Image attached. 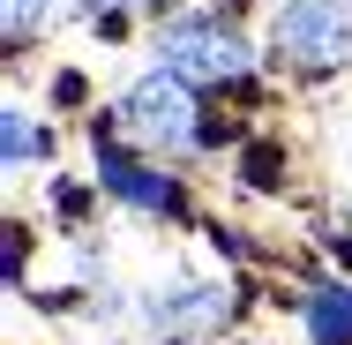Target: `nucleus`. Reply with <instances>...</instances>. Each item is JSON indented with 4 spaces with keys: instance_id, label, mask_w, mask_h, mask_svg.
Returning a JSON list of instances; mask_svg holds the SVG:
<instances>
[{
    "instance_id": "1",
    "label": "nucleus",
    "mask_w": 352,
    "mask_h": 345,
    "mask_svg": "<svg viewBox=\"0 0 352 345\" xmlns=\"http://www.w3.org/2000/svg\"><path fill=\"white\" fill-rule=\"evenodd\" d=\"M120 128L135 143H150V150H195L203 143V113H195V90L180 83L173 68L142 75L135 90L120 98Z\"/></svg>"
},
{
    "instance_id": "2",
    "label": "nucleus",
    "mask_w": 352,
    "mask_h": 345,
    "mask_svg": "<svg viewBox=\"0 0 352 345\" xmlns=\"http://www.w3.org/2000/svg\"><path fill=\"white\" fill-rule=\"evenodd\" d=\"M157 61L180 75V83H240L248 75V38L232 23H210V15H188V23H165L157 30Z\"/></svg>"
},
{
    "instance_id": "3",
    "label": "nucleus",
    "mask_w": 352,
    "mask_h": 345,
    "mask_svg": "<svg viewBox=\"0 0 352 345\" xmlns=\"http://www.w3.org/2000/svg\"><path fill=\"white\" fill-rule=\"evenodd\" d=\"M270 45L292 68H345L352 61V0H285L278 23H270Z\"/></svg>"
},
{
    "instance_id": "4",
    "label": "nucleus",
    "mask_w": 352,
    "mask_h": 345,
    "mask_svg": "<svg viewBox=\"0 0 352 345\" xmlns=\"http://www.w3.org/2000/svg\"><path fill=\"white\" fill-rule=\"evenodd\" d=\"M98 180H105L120 203H135V210H157V218H173V210H180V188H173L165 173H150L142 158L113 150V143H98Z\"/></svg>"
},
{
    "instance_id": "5",
    "label": "nucleus",
    "mask_w": 352,
    "mask_h": 345,
    "mask_svg": "<svg viewBox=\"0 0 352 345\" xmlns=\"http://www.w3.org/2000/svg\"><path fill=\"white\" fill-rule=\"evenodd\" d=\"M150 323H165V331H210V323H225V293L217 285H173V293L150 300Z\"/></svg>"
},
{
    "instance_id": "6",
    "label": "nucleus",
    "mask_w": 352,
    "mask_h": 345,
    "mask_svg": "<svg viewBox=\"0 0 352 345\" xmlns=\"http://www.w3.org/2000/svg\"><path fill=\"white\" fill-rule=\"evenodd\" d=\"M307 323H315V345H352V293L345 285H322L315 308H307Z\"/></svg>"
},
{
    "instance_id": "7",
    "label": "nucleus",
    "mask_w": 352,
    "mask_h": 345,
    "mask_svg": "<svg viewBox=\"0 0 352 345\" xmlns=\"http://www.w3.org/2000/svg\"><path fill=\"white\" fill-rule=\"evenodd\" d=\"M30 158H45V128L30 136V121H23V105H8V165H30Z\"/></svg>"
},
{
    "instance_id": "8",
    "label": "nucleus",
    "mask_w": 352,
    "mask_h": 345,
    "mask_svg": "<svg viewBox=\"0 0 352 345\" xmlns=\"http://www.w3.org/2000/svg\"><path fill=\"white\" fill-rule=\"evenodd\" d=\"M45 15H53V0H8V45H23L30 30H45Z\"/></svg>"
},
{
    "instance_id": "9",
    "label": "nucleus",
    "mask_w": 352,
    "mask_h": 345,
    "mask_svg": "<svg viewBox=\"0 0 352 345\" xmlns=\"http://www.w3.org/2000/svg\"><path fill=\"white\" fill-rule=\"evenodd\" d=\"M90 15H113V8H157V0H82Z\"/></svg>"
}]
</instances>
